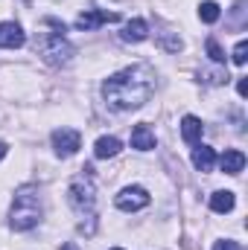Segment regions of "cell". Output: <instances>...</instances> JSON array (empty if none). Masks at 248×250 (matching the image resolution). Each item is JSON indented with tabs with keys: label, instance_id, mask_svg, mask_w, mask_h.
Wrapping results in <instances>:
<instances>
[{
	"label": "cell",
	"instance_id": "9a60e30c",
	"mask_svg": "<svg viewBox=\"0 0 248 250\" xmlns=\"http://www.w3.org/2000/svg\"><path fill=\"white\" fill-rule=\"evenodd\" d=\"M234 204H237V198H234V192H228V189L210 195V209H213V212H231Z\"/></svg>",
	"mask_w": 248,
	"mask_h": 250
},
{
	"label": "cell",
	"instance_id": "6da1fadb",
	"mask_svg": "<svg viewBox=\"0 0 248 250\" xmlns=\"http://www.w3.org/2000/svg\"><path fill=\"white\" fill-rule=\"evenodd\" d=\"M155 90V73L146 64H134L125 67L120 73H114L105 84H102V96L108 102V108L114 111H134L143 102H149Z\"/></svg>",
	"mask_w": 248,
	"mask_h": 250
},
{
	"label": "cell",
	"instance_id": "d6986e66",
	"mask_svg": "<svg viewBox=\"0 0 248 250\" xmlns=\"http://www.w3.org/2000/svg\"><path fill=\"white\" fill-rule=\"evenodd\" d=\"M213 250H240V245H237V242H228V239H225V242H216V248Z\"/></svg>",
	"mask_w": 248,
	"mask_h": 250
},
{
	"label": "cell",
	"instance_id": "603a6c76",
	"mask_svg": "<svg viewBox=\"0 0 248 250\" xmlns=\"http://www.w3.org/2000/svg\"><path fill=\"white\" fill-rule=\"evenodd\" d=\"M117 250H120V248H117Z\"/></svg>",
	"mask_w": 248,
	"mask_h": 250
},
{
	"label": "cell",
	"instance_id": "52a82bcc",
	"mask_svg": "<svg viewBox=\"0 0 248 250\" xmlns=\"http://www.w3.org/2000/svg\"><path fill=\"white\" fill-rule=\"evenodd\" d=\"M114 21H120V15H117V12H99V9H88V12H82V15L76 18V29H85V32H91V29H97L99 23H114Z\"/></svg>",
	"mask_w": 248,
	"mask_h": 250
},
{
	"label": "cell",
	"instance_id": "30bf717a",
	"mask_svg": "<svg viewBox=\"0 0 248 250\" xmlns=\"http://www.w3.org/2000/svg\"><path fill=\"white\" fill-rule=\"evenodd\" d=\"M219 163H222V172H225V175H240V172L246 169V154L237 151V148H228Z\"/></svg>",
	"mask_w": 248,
	"mask_h": 250
},
{
	"label": "cell",
	"instance_id": "ffe728a7",
	"mask_svg": "<svg viewBox=\"0 0 248 250\" xmlns=\"http://www.w3.org/2000/svg\"><path fill=\"white\" fill-rule=\"evenodd\" d=\"M237 93H240V96H246V93H248V82H246V79H240V82H237Z\"/></svg>",
	"mask_w": 248,
	"mask_h": 250
},
{
	"label": "cell",
	"instance_id": "ba28073f",
	"mask_svg": "<svg viewBox=\"0 0 248 250\" xmlns=\"http://www.w3.org/2000/svg\"><path fill=\"white\" fill-rule=\"evenodd\" d=\"M24 41H26V35H24L21 23H15V21L0 23V47L3 50H18V47H24Z\"/></svg>",
	"mask_w": 248,
	"mask_h": 250
},
{
	"label": "cell",
	"instance_id": "7a4b0ae2",
	"mask_svg": "<svg viewBox=\"0 0 248 250\" xmlns=\"http://www.w3.org/2000/svg\"><path fill=\"white\" fill-rule=\"evenodd\" d=\"M41 221V195L38 187H21L15 192V204H12V212H9V224L15 230H32L35 224Z\"/></svg>",
	"mask_w": 248,
	"mask_h": 250
},
{
	"label": "cell",
	"instance_id": "8992f818",
	"mask_svg": "<svg viewBox=\"0 0 248 250\" xmlns=\"http://www.w3.org/2000/svg\"><path fill=\"white\" fill-rule=\"evenodd\" d=\"M117 207L123 212H134V209H143L149 207V192L143 187H125L120 195H117Z\"/></svg>",
	"mask_w": 248,
	"mask_h": 250
},
{
	"label": "cell",
	"instance_id": "3957f363",
	"mask_svg": "<svg viewBox=\"0 0 248 250\" xmlns=\"http://www.w3.org/2000/svg\"><path fill=\"white\" fill-rule=\"evenodd\" d=\"M38 56H41L47 64L59 67V64H64L70 56H73V47L64 41V35L47 32V35H41V41H38Z\"/></svg>",
	"mask_w": 248,
	"mask_h": 250
},
{
	"label": "cell",
	"instance_id": "5b68a950",
	"mask_svg": "<svg viewBox=\"0 0 248 250\" xmlns=\"http://www.w3.org/2000/svg\"><path fill=\"white\" fill-rule=\"evenodd\" d=\"M79 146H82L79 131H73V128H59V131H53V148H56L59 157H70V154H76Z\"/></svg>",
	"mask_w": 248,
	"mask_h": 250
},
{
	"label": "cell",
	"instance_id": "8fae6325",
	"mask_svg": "<svg viewBox=\"0 0 248 250\" xmlns=\"http://www.w3.org/2000/svg\"><path fill=\"white\" fill-rule=\"evenodd\" d=\"M120 148H123V143H120L117 137H99L97 146H94V154H97L99 160H108V157H117Z\"/></svg>",
	"mask_w": 248,
	"mask_h": 250
},
{
	"label": "cell",
	"instance_id": "e0dca14e",
	"mask_svg": "<svg viewBox=\"0 0 248 250\" xmlns=\"http://www.w3.org/2000/svg\"><path fill=\"white\" fill-rule=\"evenodd\" d=\"M207 56H210V59H213L216 64H222V62H225V53H222V47H219V44H216L213 38L207 41Z\"/></svg>",
	"mask_w": 248,
	"mask_h": 250
},
{
	"label": "cell",
	"instance_id": "44dd1931",
	"mask_svg": "<svg viewBox=\"0 0 248 250\" xmlns=\"http://www.w3.org/2000/svg\"><path fill=\"white\" fill-rule=\"evenodd\" d=\"M6 157V143H0V160Z\"/></svg>",
	"mask_w": 248,
	"mask_h": 250
},
{
	"label": "cell",
	"instance_id": "5bb4252c",
	"mask_svg": "<svg viewBox=\"0 0 248 250\" xmlns=\"http://www.w3.org/2000/svg\"><path fill=\"white\" fill-rule=\"evenodd\" d=\"M201 131H204V125H201V120L198 117H184L181 120V137H184L187 143H198L201 140Z\"/></svg>",
	"mask_w": 248,
	"mask_h": 250
},
{
	"label": "cell",
	"instance_id": "9c48e42d",
	"mask_svg": "<svg viewBox=\"0 0 248 250\" xmlns=\"http://www.w3.org/2000/svg\"><path fill=\"white\" fill-rule=\"evenodd\" d=\"M131 148H137V151L155 148V131L149 125H134V131H131Z\"/></svg>",
	"mask_w": 248,
	"mask_h": 250
},
{
	"label": "cell",
	"instance_id": "277c9868",
	"mask_svg": "<svg viewBox=\"0 0 248 250\" xmlns=\"http://www.w3.org/2000/svg\"><path fill=\"white\" fill-rule=\"evenodd\" d=\"M67 198H70V204H73L76 212H85V209H88V215H91L94 201H97V192H94V184H91V175H79V178L70 184V189H67Z\"/></svg>",
	"mask_w": 248,
	"mask_h": 250
},
{
	"label": "cell",
	"instance_id": "7c38bea8",
	"mask_svg": "<svg viewBox=\"0 0 248 250\" xmlns=\"http://www.w3.org/2000/svg\"><path fill=\"white\" fill-rule=\"evenodd\" d=\"M213 160H216V154H213L210 146H196L193 148V166L198 172H210L213 169Z\"/></svg>",
	"mask_w": 248,
	"mask_h": 250
},
{
	"label": "cell",
	"instance_id": "4fadbf2b",
	"mask_svg": "<svg viewBox=\"0 0 248 250\" xmlns=\"http://www.w3.org/2000/svg\"><path fill=\"white\" fill-rule=\"evenodd\" d=\"M146 35H149V29H146V21H140V18L128 21V23L123 26V41L137 44V41H146Z\"/></svg>",
	"mask_w": 248,
	"mask_h": 250
},
{
	"label": "cell",
	"instance_id": "ac0fdd59",
	"mask_svg": "<svg viewBox=\"0 0 248 250\" xmlns=\"http://www.w3.org/2000/svg\"><path fill=\"white\" fill-rule=\"evenodd\" d=\"M246 53H248V44L240 41V44L234 47V64H246Z\"/></svg>",
	"mask_w": 248,
	"mask_h": 250
},
{
	"label": "cell",
	"instance_id": "7402d4cb",
	"mask_svg": "<svg viewBox=\"0 0 248 250\" xmlns=\"http://www.w3.org/2000/svg\"><path fill=\"white\" fill-rule=\"evenodd\" d=\"M62 250H76V248H73V245H64V248Z\"/></svg>",
	"mask_w": 248,
	"mask_h": 250
},
{
	"label": "cell",
	"instance_id": "2e32d148",
	"mask_svg": "<svg viewBox=\"0 0 248 250\" xmlns=\"http://www.w3.org/2000/svg\"><path fill=\"white\" fill-rule=\"evenodd\" d=\"M198 18H201L204 23H216V21H219V3L204 0V3L198 6Z\"/></svg>",
	"mask_w": 248,
	"mask_h": 250
}]
</instances>
